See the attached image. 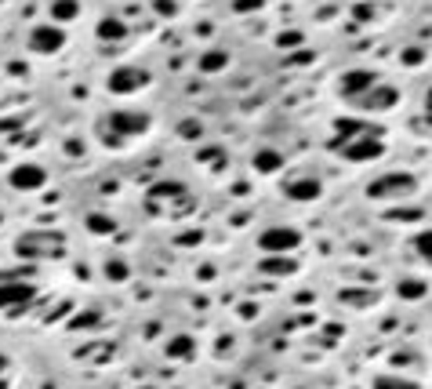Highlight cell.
<instances>
[{"label":"cell","mask_w":432,"mask_h":389,"mask_svg":"<svg viewBox=\"0 0 432 389\" xmlns=\"http://www.w3.org/2000/svg\"><path fill=\"white\" fill-rule=\"evenodd\" d=\"M298 244H301V233L291 229V226H273V229H266L262 236H258V248H262L266 255H287Z\"/></svg>","instance_id":"6da1fadb"},{"label":"cell","mask_w":432,"mask_h":389,"mask_svg":"<svg viewBox=\"0 0 432 389\" xmlns=\"http://www.w3.org/2000/svg\"><path fill=\"white\" fill-rule=\"evenodd\" d=\"M145 84H149V73L138 70V66H117L110 73V91L113 95H135V91L145 88Z\"/></svg>","instance_id":"7a4b0ae2"},{"label":"cell","mask_w":432,"mask_h":389,"mask_svg":"<svg viewBox=\"0 0 432 389\" xmlns=\"http://www.w3.org/2000/svg\"><path fill=\"white\" fill-rule=\"evenodd\" d=\"M62 44H66V37H62V30L55 23H44V26H37L30 33V51H37V55H51Z\"/></svg>","instance_id":"3957f363"},{"label":"cell","mask_w":432,"mask_h":389,"mask_svg":"<svg viewBox=\"0 0 432 389\" xmlns=\"http://www.w3.org/2000/svg\"><path fill=\"white\" fill-rule=\"evenodd\" d=\"M381 153V142L374 135H363V139H345L341 146V157L345 160H374Z\"/></svg>","instance_id":"277c9868"},{"label":"cell","mask_w":432,"mask_h":389,"mask_svg":"<svg viewBox=\"0 0 432 389\" xmlns=\"http://www.w3.org/2000/svg\"><path fill=\"white\" fill-rule=\"evenodd\" d=\"M110 127H113V139H131V135L145 132L149 120H145V113H113Z\"/></svg>","instance_id":"5b68a950"},{"label":"cell","mask_w":432,"mask_h":389,"mask_svg":"<svg viewBox=\"0 0 432 389\" xmlns=\"http://www.w3.org/2000/svg\"><path fill=\"white\" fill-rule=\"evenodd\" d=\"M378 84V77L374 73H367V70H349L341 77V91H345V98H360L363 91H371Z\"/></svg>","instance_id":"8992f818"},{"label":"cell","mask_w":432,"mask_h":389,"mask_svg":"<svg viewBox=\"0 0 432 389\" xmlns=\"http://www.w3.org/2000/svg\"><path fill=\"white\" fill-rule=\"evenodd\" d=\"M33 298L30 284H0V313H15L18 306H26Z\"/></svg>","instance_id":"52a82bcc"},{"label":"cell","mask_w":432,"mask_h":389,"mask_svg":"<svg viewBox=\"0 0 432 389\" xmlns=\"http://www.w3.org/2000/svg\"><path fill=\"white\" fill-rule=\"evenodd\" d=\"M44 182H48V171L37 167V164H22V167L11 171V186L15 189H40Z\"/></svg>","instance_id":"ba28073f"},{"label":"cell","mask_w":432,"mask_h":389,"mask_svg":"<svg viewBox=\"0 0 432 389\" xmlns=\"http://www.w3.org/2000/svg\"><path fill=\"white\" fill-rule=\"evenodd\" d=\"M356 102H363V106H374V110H388V106L396 102V91H393V88H385V84L378 80L374 88L367 91L363 98H356Z\"/></svg>","instance_id":"9c48e42d"},{"label":"cell","mask_w":432,"mask_h":389,"mask_svg":"<svg viewBox=\"0 0 432 389\" xmlns=\"http://www.w3.org/2000/svg\"><path fill=\"white\" fill-rule=\"evenodd\" d=\"M254 167L262 171V175H273V171L284 167V157H280L276 149H258V153H254Z\"/></svg>","instance_id":"30bf717a"},{"label":"cell","mask_w":432,"mask_h":389,"mask_svg":"<svg viewBox=\"0 0 432 389\" xmlns=\"http://www.w3.org/2000/svg\"><path fill=\"white\" fill-rule=\"evenodd\" d=\"M287 197H294V200H313V197H320V182H316V179L291 182V186H287Z\"/></svg>","instance_id":"8fae6325"},{"label":"cell","mask_w":432,"mask_h":389,"mask_svg":"<svg viewBox=\"0 0 432 389\" xmlns=\"http://www.w3.org/2000/svg\"><path fill=\"white\" fill-rule=\"evenodd\" d=\"M73 15H77V0H55V4H51V18H55V23H70Z\"/></svg>","instance_id":"7c38bea8"},{"label":"cell","mask_w":432,"mask_h":389,"mask_svg":"<svg viewBox=\"0 0 432 389\" xmlns=\"http://www.w3.org/2000/svg\"><path fill=\"white\" fill-rule=\"evenodd\" d=\"M410 244H414V251L425 258V262H432V226H428V229H421Z\"/></svg>","instance_id":"4fadbf2b"},{"label":"cell","mask_w":432,"mask_h":389,"mask_svg":"<svg viewBox=\"0 0 432 389\" xmlns=\"http://www.w3.org/2000/svg\"><path fill=\"white\" fill-rule=\"evenodd\" d=\"M374 389H414V385H410L407 378H400V375H378Z\"/></svg>","instance_id":"5bb4252c"},{"label":"cell","mask_w":432,"mask_h":389,"mask_svg":"<svg viewBox=\"0 0 432 389\" xmlns=\"http://www.w3.org/2000/svg\"><path fill=\"white\" fill-rule=\"evenodd\" d=\"M400 295H407V298H421L425 288L418 284V280H407V284H400Z\"/></svg>","instance_id":"9a60e30c"},{"label":"cell","mask_w":432,"mask_h":389,"mask_svg":"<svg viewBox=\"0 0 432 389\" xmlns=\"http://www.w3.org/2000/svg\"><path fill=\"white\" fill-rule=\"evenodd\" d=\"M98 33H102V37H120V33H124V26H120V23H113V18H110V23H105V26H102Z\"/></svg>","instance_id":"2e32d148"},{"label":"cell","mask_w":432,"mask_h":389,"mask_svg":"<svg viewBox=\"0 0 432 389\" xmlns=\"http://www.w3.org/2000/svg\"><path fill=\"white\" fill-rule=\"evenodd\" d=\"M222 62H225V55H207V58H204V70H218Z\"/></svg>","instance_id":"e0dca14e"},{"label":"cell","mask_w":432,"mask_h":389,"mask_svg":"<svg viewBox=\"0 0 432 389\" xmlns=\"http://www.w3.org/2000/svg\"><path fill=\"white\" fill-rule=\"evenodd\" d=\"M425 106H428V113H432V91H428V98H425Z\"/></svg>","instance_id":"ac0fdd59"},{"label":"cell","mask_w":432,"mask_h":389,"mask_svg":"<svg viewBox=\"0 0 432 389\" xmlns=\"http://www.w3.org/2000/svg\"><path fill=\"white\" fill-rule=\"evenodd\" d=\"M0 367H4V357H0Z\"/></svg>","instance_id":"d6986e66"}]
</instances>
